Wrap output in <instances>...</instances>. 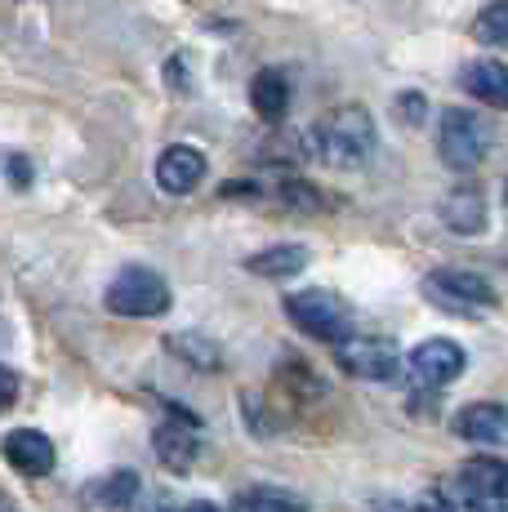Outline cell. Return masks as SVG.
<instances>
[{
	"instance_id": "6da1fadb",
	"label": "cell",
	"mask_w": 508,
	"mask_h": 512,
	"mask_svg": "<svg viewBox=\"0 0 508 512\" xmlns=\"http://www.w3.org/2000/svg\"><path fill=\"white\" fill-rule=\"evenodd\" d=\"M375 121H370L366 107L344 103L335 112H326L317 125H312V152L321 156L335 170H361L375 156Z\"/></svg>"
},
{
	"instance_id": "7a4b0ae2",
	"label": "cell",
	"mask_w": 508,
	"mask_h": 512,
	"mask_svg": "<svg viewBox=\"0 0 508 512\" xmlns=\"http://www.w3.org/2000/svg\"><path fill=\"white\" fill-rule=\"evenodd\" d=\"M419 294H424L433 308L451 312V317H482V312L495 308L491 281L477 277V272H464V268H437V272H428L424 285H419Z\"/></svg>"
},
{
	"instance_id": "3957f363",
	"label": "cell",
	"mask_w": 508,
	"mask_h": 512,
	"mask_svg": "<svg viewBox=\"0 0 508 512\" xmlns=\"http://www.w3.org/2000/svg\"><path fill=\"white\" fill-rule=\"evenodd\" d=\"M437 152H442L446 170L468 174L486 161L491 152V125L482 116L464 112V107H446L442 121H437Z\"/></svg>"
},
{
	"instance_id": "277c9868",
	"label": "cell",
	"mask_w": 508,
	"mask_h": 512,
	"mask_svg": "<svg viewBox=\"0 0 508 512\" xmlns=\"http://www.w3.org/2000/svg\"><path fill=\"white\" fill-rule=\"evenodd\" d=\"M335 361L348 379H366V383H393L402 374V352L393 348V339L379 334H339L335 339Z\"/></svg>"
},
{
	"instance_id": "5b68a950",
	"label": "cell",
	"mask_w": 508,
	"mask_h": 512,
	"mask_svg": "<svg viewBox=\"0 0 508 512\" xmlns=\"http://www.w3.org/2000/svg\"><path fill=\"white\" fill-rule=\"evenodd\" d=\"M107 312H116V317H161V312H170V285L152 268H125L107 285Z\"/></svg>"
},
{
	"instance_id": "8992f818",
	"label": "cell",
	"mask_w": 508,
	"mask_h": 512,
	"mask_svg": "<svg viewBox=\"0 0 508 512\" xmlns=\"http://www.w3.org/2000/svg\"><path fill=\"white\" fill-rule=\"evenodd\" d=\"M286 317L295 330H304L308 339H321V343H335L339 334L348 330V308L339 294L330 290H299L286 299Z\"/></svg>"
},
{
	"instance_id": "52a82bcc",
	"label": "cell",
	"mask_w": 508,
	"mask_h": 512,
	"mask_svg": "<svg viewBox=\"0 0 508 512\" xmlns=\"http://www.w3.org/2000/svg\"><path fill=\"white\" fill-rule=\"evenodd\" d=\"M410 374L424 388H446L464 374V348L455 339H424L410 352Z\"/></svg>"
},
{
	"instance_id": "ba28073f",
	"label": "cell",
	"mask_w": 508,
	"mask_h": 512,
	"mask_svg": "<svg viewBox=\"0 0 508 512\" xmlns=\"http://www.w3.org/2000/svg\"><path fill=\"white\" fill-rule=\"evenodd\" d=\"M0 455H5L9 468L23 472V477H45V472H54V441L36 428H14L0 441Z\"/></svg>"
},
{
	"instance_id": "9c48e42d",
	"label": "cell",
	"mask_w": 508,
	"mask_h": 512,
	"mask_svg": "<svg viewBox=\"0 0 508 512\" xmlns=\"http://www.w3.org/2000/svg\"><path fill=\"white\" fill-rule=\"evenodd\" d=\"M455 481H459V495H464L473 508L477 504H504L508 468L500 464V459H491V455H477V459H468V464L455 472Z\"/></svg>"
},
{
	"instance_id": "30bf717a",
	"label": "cell",
	"mask_w": 508,
	"mask_h": 512,
	"mask_svg": "<svg viewBox=\"0 0 508 512\" xmlns=\"http://www.w3.org/2000/svg\"><path fill=\"white\" fill-rule=\"evenodd\" d=\"M201 179H205V152L201 147L174 143V147H165L161 161H156V183H161V192H170V196H188Z\"/></svg>"
},
{
	"instance_id": "8fae6325",
	"label": "cell",
	"mask_w": 508,
	"mask_h": 512,
	"mask_svg": "<svg viewBox=\"0 0 508 512\" xmlns=\"http://www.w3.org/2000/svg\"><path fill=\"white\" fill-rule=\"evenodd\" d=\"M455 432L473 446H504L508 441V415L495 401H477V406H464L455 415Z\"/></svg>"
},
{
	"instance_id": "7c38bea8",
	"label": "cell",
	"mask_w": 508,
	"mask_h": 512,
	"mask_svg": "<svg viewBox=\"0 0 508 512\" xmlns=\"http://www.w3.org/2000/svg\"><path fill=\"white\" fill-rule=\"evenodd\" d=\"M152 446H156V459H161L170 472H188L197 464V437L188 432V423L170 419L152 432Z\"/></svg>"
},
{
	"instance_id": "4fadbf2b",
	"label": "cell",
	"mask_w": 508,
	"mask_h": 512,
	"mask_svg": "<svg viewBox=\"0 0 508 512\" xmlns=\"http://www.w3.org/2000/svg\"><path fill=\"white\" fill-rule=\"evenodd\" d=\"M459 85H464L473 98H482L486 107H508V72H504V63H495V58H482V63L464 67Z\"/></svg>"
},
{
	"instance_id": "5bb4252c",
	"label": "cell",
	"mask_w": 508,
	"mask_h": 512,
	"mask_svg": "<svg viewBox=\"0 0 508 512\" xmlns=\"http://www.w3.org/2000/svg\"><path fill=\"white\" fill-rule=\"evenodd\" d=\"M442 219H446V228H455V232H464V236H477V232L486 228V201H482V192H477V187H455V192L442 201Z\"/></svg>"
},
{
	"instance_id": "9a60e30c",
	"label": "cell",
	"mask_w": 508,
	"mask_h": 512,
	"mask_svg": "<svg viewBox=\"0 0 508 512\" xmlns=\"http://www.w3.org/2000/svg\"><path fill=\"white\" fill-rule=\"evenodd\" d=\"M250 103L254 112L263 116V121H281L290 107V81L286 72H277V67H263L259 76L250 81Z\"/></svg>"
},
{
	"instance_id": "2e32d148",
	"label": "cell",
	"mask_w": 508,
	"mask_h": 512,
	"mask_svg": "<svg viewBox=\"0 0 508 512\" xmlns=\"http://www.w3.org/2000/svg\"><path fill=\"white\" fill-rule=\"evenodd\" d=\"M246 268L254 272V277H268V281L295 277V272H304V268H308V250H304V245H272V250L250 254Z\"/></svg>"
},
{
	"instance_id": "e0dca14e",
	"label": "cell",
	"mask_w": 508,
	"mask_h": 512,
	"mask_svg": "<svg viewBox=\"0 0 508 512\" xmlns=\"http://www.w3.org/2000/svg\"><path fill=\"white\" fill-rule=\"evenodd\" d=\"M90 495L99 499L103 508H130L134 499H139V477H134V472H112V477L94 481Z\"/></svg>"
},
{
	"instance_id": "ac0fdd59",
	"label": "cell",
	"mask_w": 508,
	"mask_h": 512,
	"mask_svg": "<svg viewBox=\"0 0 508 512\" xmlns=\"http://www.w3.org/2000/svg\"><path fill=\"white\" fill-rule=\"evenodd\" d=\"M473 36L482 45H508V5H504V0L486 5L482 14L473 18Z\"/></svg>"
},
{
	"instance_id": "d6986e66",
	"label": "cell",
	"mask_w": 508,
	"mask_h": 512,
	"mask_svg": "<svg viewBox=\"0 0 508 512\" xmlns=\"http://www.w3.org/2000/svg\"><path fill=\"white\" fill-rule=\"evenodd\" d=\"M232 512H304V504H295L290 495H281L272 486H259V490H246Z\"/></svg>"
},
{
	"instance_id": "ffe728a7",
	"label": "cell",
	"mask_w": 508,
	"mask_h": 512,
	"mask_svg": "<svg viewBox=\"0 0 508 512\" xmlns=\"http://www.w3.org/2000/svg\"><path fill=\"white\" fill-rule=\"evenodd\" d=\"M281 196H286V205H295V210H321V192L304 179L281 183Z\"/></svg>"
},
{
	"instance_id": "44dd1931",
	"label": "cell",
	"mask_w": 508,
	"mask_h": 512,
	"mask_svg": "<svg viewBox=\"0 0 508 512\" xmlns=\"http://www.w3.org/2000/svg\"><path fill=\"white\" fill-rule=\"evenodd\" d=\"M397 121H406V125L424 121V98H419V94H402V98H397Z\"/></svg>"
},
{
	"instance_id": "7402d4cb",
	"label": "cell",
	"mask_w": 508,
	"mask_h": 512,
	"mask_svg": "<svg viewBox=\"0 0 508 512\" xmlns=\"http://www.w3.org/2000/svg\"><path fill=\"white\" fill-rule=\"evenodd\" d=\"M18 397V374L9 366H0V410H9V401Z\"/></svg>"
},
{
	"instance_id": "603a6c76",
	"label": "cell",
	"mask_w": 508,
	"mask_h": 512,
	"mask_svg": "<svg viewBox=\"0 0 508 512\" xmlns=\"http://www.w3.org/2000/svg\"><path fill=\"white\" fill-rule=\"evenodd\" d=\"M410 512H455V508H451V499H446V495H437V490H428V495L419 499V504L410 508Z\"/></svg>"
},
{
	"instance_id": "cb8c5ba5",
	"label": "cell",
	"mask_w": 508,
	"mask_h": 512,
	"mask_svg": "<svg viewBox=\"0 0 508 512\" xmlns=\"http://www.w3.org/2000/svg\"><path fill=\"white\" fill-rule=\"evenodd\" d=\"M5 174H14V183H18V187L32 183V170H27V156H9V161H5Z\"/></svg>"
},
{
	"instance_id": "d4e9b609",
	"label": "cell",
	"mask_w": 508,
	"mask_h": 512,
	"mask_svg": "<svg viewBox=\"0 0 508 512\" xmlns=\"http://www.w3.org/2000/svg\"><path fill=\"white\" fill-rule=\"evenodd\" d=\"M179 512H223L219 504H205V499H197V504H188V508H179Z\"/></svg>"
},
{
	"instance_id": "484cf974",
	"label": "cell",
	"mask_w": 508,
	"mask_h": 512,
	"mask_svg": "<svg viewBox=\"0 0 508 512\" xmlns=\"http://www.w3.org/2000/svg\"><path fill=\"white\" fill-rule=\"evenodd\" d=\"M139 512H165V504H161V499H152V504H143Z\"/></svg>"
},
{
	"instance_id": "4316f807",
	"label": "cell",
	"mask_w": 508,
	"mask_h": 512,
	"mask_svg": "<svg viewBox=\"0 0 508 512\" xmlns=\"http://www.w3.org/2000/svg\"><path fill=\"white\" fill-rule=\"evenodd\" d=\"M473 512H504V504H477Z\"/></svg>"
},
{
	"instance_id": "83f0119b",
	"label": "cell",
	"mask_w": 508,
	"mask_h": 512,
	"mask_svg": "<svg viewBox=\"0 0 508 512\" xmlns=\"http://www.w3.org/2000/svg\"><path fill=\"white\" fill-rule=\"evenodd\" d=\"M0 512H5V508H0Z\"/></svg>"
}]
</instances>
